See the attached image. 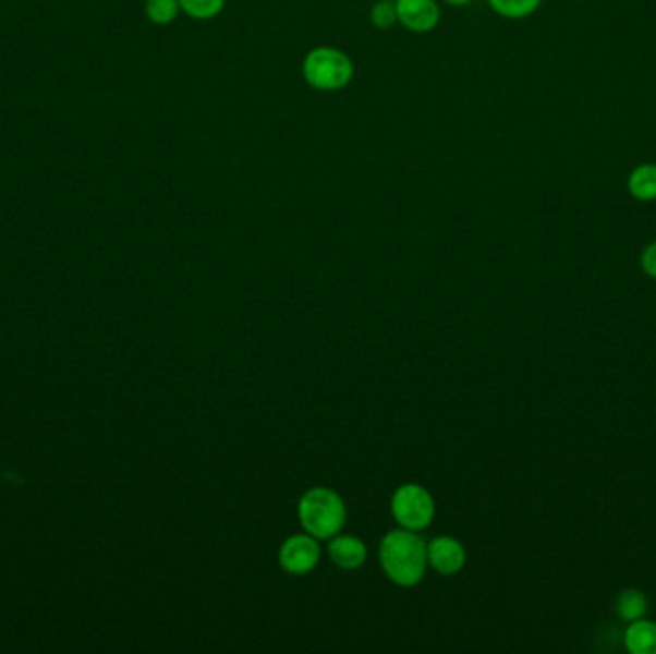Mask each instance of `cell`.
Masks as SVG:
<instances>
[{
    "label": "cell",
    "mask_w": 656,
    "mask_h": 654,
    "mask_svg": "<svg viewBox=\"0 0 656 654\" xmlns=\"http://www.w3.org/2000/svg\"><path fill=\"white\" fill-rule=\"evenodd\" d=\"M146 16L156 25H168L175 22L179 14V0H146Z\"/></svg>",
    "instance_id": "14"
},
{
    "label": "cell",
    "mask_w": 656,
    "mask_h": 654,
    "mask_svg": "<svg viewBox=\"0 0 656 654\" xmlns=\"http://www.w3.org/2000/svg\"><path fill=\"white\" fill-rule=\"evenodd\" d=\"M448 4H453V7H466V4H471L473 0H446Z\"/></svg>",
    "instance_id": "17"
},
{
    "label": "cell",
    "mask_w": 656,
    "mask_h": 654,
    "mask_svg": "<svg viewBox=\"0 0 656 654\" xmlns=\"http://www.w3.org/2000/svg\"><path fill=\"white\" fill-rule=\"evenodd\" d=\"M304 80L317 90H340L353 80V62L342 50L332 47L313 48L307 52L304 65Z\"/></svg>",
    "instance_id": "3"
},
{
    "label": "cell",
    "mask_w": 656,
    "mask_h": 654,
    "mask_svg": "<svg viewBox=\"0 0 656 654\" xmlns=\"http://www.w3.org/2000/svg\"><path fill=\"white\" fill-rule=\"evenodd\" d=\"M544 0H488L491 10L507 20H524L542 7Z\"/></svg>",
    "instance_id": "12"
},
{
    "label": "cell",
    "mask_w": 656,
    "mask_h": 654,
    "mask_svg": "<svg viewBox=\"0 0 656 654\" xmlns=\"http://www.w3.org/2000/svg\"><path fill=\"white\" fill-rule=\"evenodd\" d=\"M628 192L637 202L656 199V164H640L628 175Z\"/></svg>",
    "instance_id": "10"
},
{
    "label": "cell",
    "mask_w": 656,
    "mask_h": 654,
    "mask_svg": "<svg viewBox=\"0 0 656 654\" xmlns=\"http://www.w3.org/2000/svg\"><path fill=\"white\" fill-rule=\"evenodd\" d=\"M641 267L651 279H656V240L651 242L641 254Z\"/></svg>",
    "instance_id": "16"
},
{
    "label": "cell",
    "mask_w": 656,
    "mask_h": 654,
    "mask_svg": "<svg viewBox=\"0 0 656 654\" xmlns=\"http://www.w3.org/2000/svg\"><path fill=\"white\" fill-rule=\"evenodd\" d=\"M380 565L396 585L413 588L428 567L426 543L411 530H393L380 543Z\"/></svg>",
    "instance_id": "1"
},
{
    "label": "cell",
    "mask_w": 656,
    "mask_h": 654,
    "mask_svg": "<svg viewBox=\"0 0 656 654\" xmlns=\"http://www.w3.org/2000/svg\"><path fill=\"white\" fill-rule=\"evenodd\" d=\"M426 555H428V565L441 576L461 572L466 562V550L463 545L448 535L436 537L430 545H426Z\"/></svg>",
    "instance_id": "7"
},
{
    "label": "cell",
    "mask_w": 656,
    "mask_h": 654,
    "mask_svg": "<svg viewBox=\"0 0 656 654\" xmlns=\"http://www.w3.org/2000/svg\"><path fill=\"white\" fill-rule=\"evenodd\" d=\"M328 553H330L332 562L338 568H344V570H355V568L363 567L365 560H367L365 543L357 540V537H353V535H338V537H335L328 545Z\"/></svg>",
    "instance_id": "8"
},
{
    "label": "cell",
    "mask_w": 656,
    "mask_h": 654,
    "mask_svg": "<svg viewBox=\"0 0 656 654\" xmlns=\"http://www.w3.org/2000/svg\"><path fill=\"white\" fill-rule=\"evenodd\" d=\"M398 22L413 33L433 32L440 22V9L434 0H398Z\"/></svg>",
    "instance_id": "6"
},
{
    "label": "cell",
    "mask_w": 656,
    "mask_h": 654,
    "mask_svg": "<svg viewBox=\"0 0 656 654\" xmlns=\"http://www.w3.org/2000/svg\"><path fill=\"white\" fill-rule=\"evenodd\" d=\"M179 7L184 14H189L198 22H206V20H214L221 14V10L224 9V0H179Z\"/></svg>",
    "instance_id": "13"
},
{
    "label": "cell",
    "mask_w": 656,
    "mask_h": 654,
    "mask_svg": "<svg viewBox=\"0 0 656 654\" xmlns=\"http://www.w3.org/2000/svg\"><path fill=\"white\" fill-rule=\"evenodd\" d=\"M647 597L645 593L640 590H625L618 595L617 598V613L620 616V620L624 622H635L641 620L645 613H647Z\"/></svg>",
    "instance_id": "11"
},
{
    "label": "cell",
    "mask_w": 656,
    "mask_h": 654,
    "mask_svg": "<svg viewBox=\"0 0 656 654\" xmlns=\"http://www.w3.org/2000/svg\"><path fill=\"white\" fill-rule=\"evenodd\" d=\"M320 559V547L317 537L297 534L282 543L279 550L280 567L289 574L302 576L312 572Z\"/></svg>",
    "instance_id": "5"
},
{
    "label": "cell",
    "mask_w": 656,
    "mask_h": 654,
    "mask_svg": "<svg viewBox=\"0 0 656 654\" xmlns=\"http://www.w3.org/2000/svg\"><path fill=\"white\" fill-rule=\"evenodd\" d=\"M624 643L632 654H656V623L643 618L630 622Z\"/></svg>",
    "instance_id": "9"
},
{
    "label": "cell",
    "mask_w": 656,
    "mask_h": 654,
    "mask_svg": "<svg viewBox=\"0 0 656 654\" xmlns=\"http://www.w3.org/2000/svg\"><path fill=\"white\" fill-rule=\"evenodd\" d=\"M297 514L305 532L317 540L335 537L345 524L344 501L328 487H313L305 492L297 505Z\"/></svg>",
    "instance_id": "2"
},
{
    "label": "cell",
    "mask_w": 656,
    "mask_h": 654,
    "mask_svg": "<svg viewBox=\"0 0 656 654\" xmlns=\"http://www.w3.org/2000/svg\"><path fill=\"white\" fill-rule=\"evenodd\" d=\"M370 22L378 29H390L393 25L398 24V10L396 4L388 2V0H380L377 2L373 10H370Z\"/></svg>",
    "instance_id": "15"
},
{
    "label": "cell",
    "mask_w": 656,
    "mask_h": 654,
    "mask_svg": "<svg viewBox=\"0 0 656 654\" xmlns=\"http://www.w3.org/2000/svg\"><path fill=\"white\" fill-rule=\"evenodd\" d=\"M436 512L433 495L418 484H405L396 489L392 497L393 519L411 532L430 526Z\"/></svg>",
    "instance_id": "4"
}]
</instances>
